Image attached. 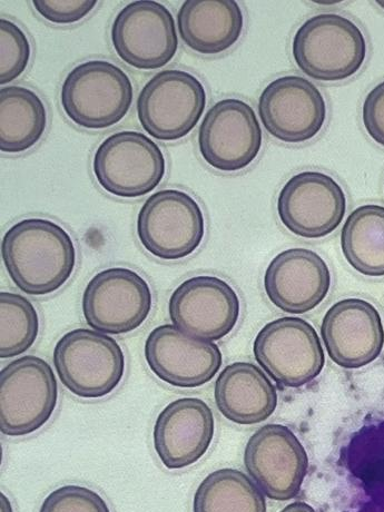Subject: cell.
<instances>
[{
    "instance_id": "obj_19",
    "label": "cell",
    "mask_w": 384,
    "mask_h": 512,
    "mask_svg": "<svg viewBox=\"0 0 384 512\" xmlns=\"http://www.w3.org/2000/svg\"><path fill=\"white\" fill-rule=\"evenodd\" d=\"M214 432L215 420L208 403L198 398H182L171 402L157 417L154 448L167 469H184L208 452Z\"/></svg>"
},
{
    "instance_id": "obj_26",
    "label": "cell",
    "mask_w": 384,
    "mask_h": 512,
    "mask_svg": "<svg viewBox=\"0 0 384 512\" xmlns=\"http://www.w3.org/2000/svg\"><path fill=\"white\" fill-rule=\"evenodd\" d=\"M39 332L37 311L21 294H0V356H21L32 348Z\"/></svg>"
},
{
    "instance_id": "obj_32",
    "label": "cell",
    "mask_w": 384,
    "mask_h": 512,
    "mask_svg": "<svg viewBox=\"0 0 384 512\" xmlns=\"http://www.w3.org/2000/svg\"><path fill=\"white\" fill-rule=\"evenodd\" d=\"M378 4H379L382 8H384V2H378Z\"/></svg>"
},
{
    "instance_id": "obj_5",
    "label": "cell",
    "mask_w": 384,
    "mask_h": 512,
    "mask_svg": "<svg viewBox=\"0 0 384 512\" xmlns=\"http://www.w3.org/2000/svg\"><path fill=\"white\" fill-rule=\"evenodd\" d=\"M58 386L51 366L26 356L0 373V422L3 435L24 437L43 428L57 406Z\"/></svg>"
},
{
    "instance_id": "obj_27",
    "label": "cell",
    "mask_w": 384,
    "mask_h": 512,
    "mask_svg": "<svg viewBox=\"0 0 384 512\" xmlns=\"http://www.w3.org/2000/svg\"><path fill=\"white\" fill-rule=\"evenodd\" d=\"M0 26V84L6 85L26 71L32 48L21 27L7 19Z\"/></svg>"
},
{
    "instance_id": "obj_1",
    "label": "cell",
    "mask_w": 384,
    "mask_h": 512,
    "mask_svg": "<svg viewBox=\"0 0 384 512\" xmlns=\"http://www.w3.org/2000/svg\"><path fill=\"white\" fill-rule=\"evenodd\" d=\"M2 254L18 289L38 297L61 289L76 265L71 235L46 219H26L13 225L4 235Z\"/></svg>"
},
{
    "instance_id": "obj_17",
    "label": "cell",
    "mask_w": 384,
    "mask_h": 512,
    "mask_svg": "<svg viewBox=\"0 0 384 512\" xmlns=\"http://www.w3.org/2000/svg\"><path fill=\"white\" fill-rule=\"evenodd\" d=\"M145 359L155 376L176 388H199L222 366L215 343L195 339L171 324L155 328L145 342Z\"/></svg>"
},
{
    "instance_id": "obj_18",
    "label": "cell",
    "mask_w": 384,
    "mask_h": 512,
    "mask_svg": "<svg viewBox=\"0 0 384 512\" xmlns=\"http://www.w3.org/2000/svg\"><path fill=\"white\" fill-rule=\"evenodd\" d=\"M321 336L331 360L344 369H360L376 361L384 346L380 314L368 301L346 299L324 315Z\"/></svg>"
},
{
    "instance_id": "obj_2",
    "label": "cell",
    "mask_w": 384,
    "mask_h": 512,
    "mask_svg": "<svg viewBox=\"0 0 384 512\" xmlns=\"http://www.w3.org/2000/svg\"><path fill=\"white\" fill-rule=\"evenodd\" d=\"M293 57L313 80L340 82L360 71L367 57V42L350 19L320 14L308 19L295 33Z\"/></svg>"
},
{
    "instance_id": "obj_8",
    "label": "cell",
    "mask_w": 384,
    "mask_h": 512,
    "mask_svg": "<svg viewBox=\"0 0 384 512\" xmlns=\"http://www.w3.org/2000/svg\"><path fill=\"white\" fill-rule=\"evenodd\" d=\"M204 234L201 206L179 190L154 193L137 216V235L144 249L164 261L181 260L194 253Z\"/></svg>"
},
{
    "instance_id": "obj_3",
    "label": "cell",
    "mask_w": 384,
    "mask_h": 512,
    "mask_svg": "<svg viewBox=\"0 0 384 512\" xmlns=\"http://www.w3.org/2000/svg\"><path fill=\"white\" fill-rule=\"evenodd\" d=\"M133 94L130 77L122 68L107 61H90L66 76L61 101L73 123L86 130H104L123 120Z\"/></svg>"
},
{
    "instance_id": "obj_24",
    "label": "cell",
    "mask_w": 384,
    "mask_h": 512,
    "mask_svg": "<svg viewBox=\"0 0 384 512\" xmlns=\"http://www.w3.org/2000/svg\"><path fill=\"white\" fill-rule=\"evenodd\" d=\"M341 248L351 267L366 277H384V208L363 205L343 225Z\"/></svg>"
},
{
    "instance_id": "obj_20",
    "label": "cell",
    "mask_w": 384,
    "mask_h": 512,
    "mask_svg": "<svg viewBox=\"0 0 384 512\" xmlns=\"http://www.w3.org/2000/svg\"><path fill=\"white\" fill-rule=\"evenodd\" d=\"M330 287L328 264L318 253L308 249L281 252L264 275V288L270 301L291 314H303L319 307Z\"/></svg>"
},
{
    "instance_id": "obj_6",
    "label": "cell",
    "mask_w": 384,
    "mask_h": 512,
    "mask_svg": "<svg viewBox=\"0 0 384 512\" xmlns=\"http://www.w3.org/2000/svg\"><path fill=\"white\" fill-rule=\"evenodd\" d=\"M206 106L203 84L194 75L167 70L157 73L137 98V116L153 139L175 142L198 125Z\"/></svg>"
},
{
    "instance_id": "obj_30",
    "label": "cell",
    "mask_w": 384,
    "mask_h": 512,
    "mask_svg": "<svg viewBox=\"0 0 384 512\" xmlns=\"http://www.w3.org/2000/svg\"><path fill=\"white\" fill-rule=\"evenodd\" d=\"M362 118L371 139L384 146V82L368 94L363 103Z\"/></svg>"
},
{
    "instance_id": "obj_12",
    "label": "cell",
    "mask_w": 384,
    "mask_h": 512,
    "mask_svg": "<svg viewBox=\"0 0 384 512\" xmlns=\"http://www.w3.org/2000/svg\"><path fill=\"white\" fill-rule=\"evenodd\" d=\"M244 465L264 495L272 500L288 501L301 490L308 474L309 457L291 429L267 425L248 441Z\"/></svg>"
},
{
    "instance_id": "obj_31",
    "label": "cell",
    "mask_w": 384,
    "mask_h": 512,
    "mask_svg": "<svg viewBox=\"0 0 384 512\" xmlns=\"http://www.w3.org/2000/svg\"><path fill=\"white\" fill-rule=\"evenodd\" d=\"M280 512H317L310 505L305 504V502H294L285 508H283Z\"/></svg>"
},
{
    "instance_id": "obj_10",
    "label": "cell",
    "mask_w": 384,
    "mask_h": 512,
    "mask_svg": "<svg viewBox=\"0 0 384 512\" xmlns=\"http://www.w3.org/2000/svg\"><path fill=\"white\" fill-rule=\"evenodd\" d=\"M83 313L93 330L125 334L140 328L152 310V292L139 273L111 268L95 275L83 294Z\"/></svg>"
},
{
    "instance_id": "obj_25",
    "label": "cell",
    "mask_w": 384,
    "mask_h": 512,
    "mask_svg": "<svg viewBox=\"0 0 384 512\" xmlns=\"http://www.w3.org/2000/svg\"><path fill=\"white\" fill-rule=\"evenodd\" d=\"M193 512H267L262 490L244 472H212L195 492Z\"/></svg>"
},
{
    "instance_id": "obj_29",
    "label": "cell",
    "mask_w": 384,
    "mask_h": 512,
    "mask_svg": "<svg viewBox=\"0 0 384 512\" xmlns=\"http://www.w3.org/2000/svg\"><path fill=\"white\" fill-rule=\"evenodd\" d=\"M34 7L46 21L71 25L82 21L97 5L96 0H34Z\"/></svg>"
},
{
    "instance_id": "obj_9",
    "label": "cell",
    "mask_w": 384,
    "mask_h": 512,
    "mask_svg": "<svg viewBox=\"0 0 384 512\" xmlns=\"http://www.w3.org/2000/svg\"><path fill=\"white\" fill-rule=\"evenodd\" d=\"M255 360L275 381L287 388L312 382L326 357L317 331L307 321L287 317L263 327L253 346Z\"/></svg>"
},
{
    "instance_id": "obj_14",
    "label": "cell",
    "mask_w": 384,
    "mask_h": 512,
    "mask_svg": "<svg viewBox=\"0 0 384 512\" xmlns=\"http://www.w3.org/2000/svg\"><path fill=\"white\" fill-rule=\"evenodd\" d=\"M240 300L228 282L201 275L184 281L170 299L173 326L195 339L219 341L240 318Z\"/></svg>"
},
{
    "instance_id": "obj_22",
    "label": "cell",
    "mask_w": 384,
    "mask_h": 512,
    "mask_svg": "<svg viewBox=\"0 0 384 512\" xmlns=\"http://www.w3.org/2000/svg\"><path fill=\"white\" fill-rule=\"evenodd\" d=\"M184 44L203 55H218L239 41L244 27L234 0H187L177 14Z\"/></svg>"
},
{
    "instance_id": "obj_4",
    "label": "cell",
    "mask_w": 384,
    "mask_h": 512,
    "mask_svg": "<svg viewBox=\"0 0 384 512\" xmlns=\"http://www.w3.org/2000/svg\"><path fill=\"white\" fill-rule=\"evenodd\" d=\"M54 364L64 386L83 399L111 395L125 373L120 344L106 334L87 329L70 331L59 339Z\"/></svg>"
},
{
    "instance_id": "obj_23",
    "label": "cell",
    "mask_w": 384,
    "mask_h": 512,
    "mask_svg": "<svg viewBox=\"0 0 384 512\" xmlns=\"http://www.w3.org/2000/svg\"><path fill=\"white\" fill-rule=\"evenodd\" d=\"M47 127L46 107L35 92L22 86L0 91V149L18 154L31 150Z\"/></svg>"
},
{
    "instance_id": "obj_13",
    "label": "cell",
    "mask_w": 384,
    "mask_h": 512,
    "mask_svg": "<svg viewBox=\"0 0 384 512\" xmlns=\"http://www.w3.org/2000/svg\"><path fill=\"white\" fill-rule=\"evenodd\" d=\"M206 163L222 172L246 169L262 147L261 125L253 108L240 100H223L206 113L199 131Z\"/></svg>"
},
{
    "instance_id": "obj_16",
    "label": "cell",
    "mask_w": 384,
    "mask_h": 512,
    "mask_svg": "<svg viewBox=\"0 0 384 512\" xmlns=\"http://www.w3.org/2000/svg\"><path fill=\"white\" fill-rule=\"evenodd\" d=\"M259 114L265 130L284 143L308 142L327 118V104L318 87L301 76H283L260 96Z\"/></svg>"
},
{
    "instance_id": "obj_28",
    "label": "cell",
    "mask_w": 384,
    "mask_h": 512,
    "mask_svg": "<svg viewBox=\"0 0 384 512\" xmlns=\"http://www.w3.org/2000/svg\"><path fill=\"white\" fill-rule=\"evenodd\" d=\"M39 512H111L106 501L90 488L64 486L44 500Z\"/></svg>"
},
{
    "instance_id": "obj_11",
    "label": "cell",
    "mask_w": 384,
    "mask_h": 512,
    "mask_svg": "<svg viewBox=\"0 0 384 512\" xmlns=\"http://www.w3.org/2000/svg\"><path fill=\"white\" fill-rule=\"evenodd\" d=\"M111 36L117 55L137 70H159L179 48L173 15L152 0L126 5L115 18Z\"/></svg>"
},
{
    "instance_id": "obj_21",
    "label": "cell",
    "mask_w": 384,
    "mask_h": 512,
    "mask_svg": "<svg viewBox=\"0 0 384 512\" xmlns=\"http://www.w3.org/2000/svg\"><path fill=\"white\" fill-rule=\"evenodd\" d=\"M214 397L222 415L238 425H258L278 407V392L259 367L235 362L215 382Z\"/></svg>"
},
{
    "instance_id": "obj_15",
    "label": "cell",
    "mask_w": 384,
    "mask_h": 512,
    "mask_svg": "<svg viewBox=\"0 0 384 512\" xmlns=\"http://www.w3.org/2000/svg\"><path fill=\"white\" fill-rule=\"evenodd\" d=\"M346 211L342 187L333 177L320 172L294 175L279 195L281 222L304 239H322L336 231Z\"/></svg>"
},
{
    "instance_id": "obj_7",
    "label": "cell",
    "mask_w": 384,
    "mask_h": 512,
    "mask_svg": "<svg viewBox=\"0 0 384 512\" xmlns=\"http://www.w3.org/2000/svg\"><path fill=\"white\" fill-rule=\"evenodd\" d=\"M98 184L118 198L136 199L153 192L164 179L166 161L150 137L124 131L107 137L94 155Z\"/></svg>"
}]
</instances>
